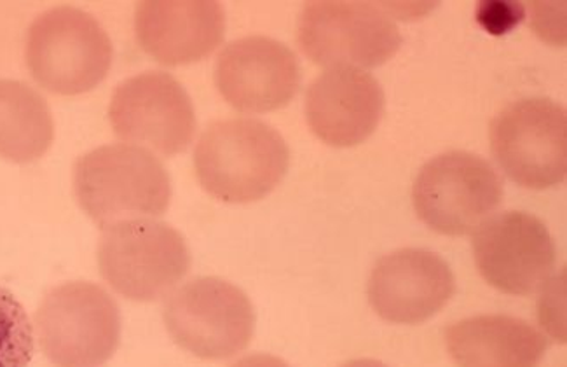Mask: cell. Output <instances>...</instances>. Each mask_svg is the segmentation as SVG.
Here are the masks:
<instances>
[{
	"label": "cell",
	"mask_w": 567,
	"mask_h": 367,
	"mask_svg": "<svg viewBox=\"0 0 567 367\" xmlns=\"http://www.w3.org/2000/svg\"><path fill=\"white\" fill-rule=\"evenodd\" d=\"M163 318L178 347L206 360L230 359L245 350L257 324L250 297L217 277L182 285L166 302Z\"/></svg>",
	"instance_id": "obj_8"
},
{
	"label": "cell",
	"mask_w": 567,
	"mask_h": 367,
	"mask_svg": "<svg viewBox=\"0 0 567 367\" xmlns=\"http://www.w3.org/2000/svg\"><path fill=\"white\" fill-rule=\"evenodd\" d=\"M299 60L284 42L262 35L238 39L215 63V84L230 108L248 114L278 111L300 88Z\"/></svg>",
	"instance_id": "obj_12"
},
{
	"label": "cell",
	"mask_w": 567,
	"mask_h": 367,
	"mask_svg": "<svg viewBox=\"0 0 567 367\" xmlns=\"http://www.w3.org/2000/svg\"><path fill=\"white\" fill-rule=\"evenodd\" d=\"M230 367H290L285 360L278 359L275 355L251 354L243 357Z\"/></svg>",
	"instance_id": "obj_21"
},
{
	"label": "cell",
	"mask_w": 567,
	"mask_h": 367,
	"mask_svg": "<svg viewBox=\"0 0 567 367\" xmlns=\"http://www.w3.org/2000/svg\"><path fill=\"white\" fill-rule=\"evenodd\" d=\"M300 50L327 69H375L399 53L403 39L395 21L369 2L318 0L297 23Z\"/></svg>",
	"instance_id": "obj_6"
},
{
	"label": "cell",
	"mask_w": 567,
	"mask_h": 367,
	"mask_svg": "<svg viewBox=\"0 0 567 367\" xmlns=\"http://www.w3.org/2000/svg\"><path fill=\"white\" fill-rule=\"evenodd\" d=\"M53 139V116L41 93L20 81L0 79V157L35 162Z\"/></svg>",
	"instance_id": "obj_17"
},
{
	"label": "cell",
	"mask_w": 567,
	"mask_h": 367,
	"mask_svg": "<svg viewBox=\"0 0 567 367\" xmlns=\"http://www.w3.org/2000/svg\"><path fill=\"white\" fill-rule=\"evenodd\" d=\"M290 166V149L278 130L250 118L215 121L199 136L194 170L218 202H260L280 186Z\"/></svg>",
	"instance_id": "obj_1"
},
{
	"label": "cell",
	"mask_w": 567,
	"mask_h": 367,
	"mask_svg": "<svg viewBox=\"0 0 567 367\" xmlns=\"http://www.w3.org/2000/svg\"><path fill=\"white\" fill-rule=\"evenodd\" d=\"M115 135L163 156L184 153L196 133V112L185 88L161 71L142 72L115 88L109 108Z\"/></svg>",
	"instance_id": "obj_10"
},
{
	"label": "cell",
	"mask_w": 567,
	"mask_h": 367,
	"mask_svg": "<svg viewBox=\"0 0 567 367\" xmlns=\"http://www.w3.org/2000/svg\"><path fill=\"white\" fill-rule=\"evenodd\" d=\"M535 30L543 39L551 42L555 38V44L564 42V17L559 20V8L550 4H539L535 9Z\"/></svg>",
	"instance_id": "obj_20"
},
{
	"label": "cell",
	"mask_w": 567,
	"mask_h": 367,
	"mask_svg": "<svg viewBox=\"0 0 567 367\" xmlns=\"http://www.w3.org/2000/svg\"><path fill=\"white\" fill-rule=\"evenodd\" d=\"M30 74L44 90L74 96L95 90L111 71V38L91 14L54 8L33 20L27 33Z\"/></svg>",
	"instance_id": "obj_3"
},
{
	"label": "cell",
	"mask_w": 567,
	"mask_h": 367,
	"mask_svg": "<svg viewBox=\"0 0 567 367\" xmlns=\"http://www.w3.org/2000/svg\"><path fill=\"white\" fill-rule=\"evenodd\" d=\"M33 357V327L14 294L0 287V367H27Z\"/></svg>",
	"instance_id": "obj_18"
},
{
	"label": "cell",
	"mask_w": 567,
	"mask_h": 367,
	"mask_svg": "<svg viewBox=\"0 0 567 367\" xmlns=\"http://www.w3.org/2000/svg\"><path fill=\"white\" fill-rule=\"evenodd\" d=\"M305 112L309 129L321 142L354 147L383 120V86L360 69H329L306 91Z\"/></svg>",
	"instance_id": "obj_14"
},
{
	"label": "cell",
	"mask_w": 567,
	"mask_h": 367,
	"mask_svg": "<svg viewBox=\"0 0 567 367\" xmlns=\"http://www.w3.org/2000/svg\"><path fill=\"white\" fill-rule=\"evenodd\" d=\"M456 293L451 266L426 248H402L375 263L369 302L386 323L415 326L435 317Z\"/></svg>",
	"instance_id": "obj_13"
},
{
	"label": "cell",
	"mask_w": 567,
	"mask_h": 367,
	"mask_svg": "<svg viewBox=\"0 0 567 367\" xmlns=\"http://www.w3.org/2000/svg\"><path fill=\"white\" fill-rule=\"evenodd\" d=\"M491 149L497 165L518 186H559L567 174L566 108L545 96L506 105L491 123Z\"/></svg>",
	"instance_id": "obj_9"
},
{
	"label": "cell",
	"mask_w": 567,
	"mask_h": 367,
	"mask_svg": "<svg viewBox=\"0 0 567 367\" xmlns=\"http://www.w3.org/2000/svg\"><path fill=\"white\" fill-rule=\"evenodd\" d=\"M135 33L156 62L190 65L224 41L226 13L214 0H148L136 8Z\"/></svg>",
	"instance_id": "obj_15"
},
{
	"label": "cell",
	"mask_w": 567,
	"mask_h": 367,
	"mask_svg": "<svg viewBox=\"0 0 567 367\" xmlns=\"http://www.w3.org/2000/svg\"><path fill=\"white\" fill-rule=\"evenodd\" d=\"M412 202L417 217L433 232L470 235L502 205V179L484 157L451 151L433 157L420 170Z\"/></svg>",
	"instance_id": "obj_7"
},
{
	"label": "cell",
	"mask_w": 567,
	"mask_h": 367,
	"mask_svg": "<svg viewBox=\"0 0 567 367\" xmlns=\"http://www.w3.org/2000/svg\"><path fill=\"white\" fill-rule=\"evenodd\" d=\"M445 345L460 367H538L548 350L547 336L511 315L460 320L445 330Z\"/></svg>",
	"instance_id": "obj_16"
},
{
	"label": "cell",
	"mask_w": 567,
	"mask_h": 367,
	"mask_svg": "<svg viewBox=\"0 0 567 367\" xmlns=\"http://www.w3.org/2000/svg\"><path fill=\"white\" fill-rule=\"evenodd\" d=\"M473 257L487 284L511 296H530L547 284L557 261L548 227L536 215L508 211L473 236Z\"/></svg>",
	"instance_id": "obj_11"
},
{
	"label": "cell",
	"mask_w": 567,
	"mask_h": 367,
	"mask_svg": "<svg viewBox=\"0 0 567 367\" xmlns=\"http://www.w3.org/2000/svg\"><path fill=\"white\" fill-rule=\"evenodd\" d=\"M526 17V9L514 0H487L477 8V21L493 35H505Z\"/></svg>",
	"instance_id": "obj_19"
},
{
	"label": "cell",
	"mask_w": 567,
	"mask_h": 367,
	"mask_svg": "<svg viewBox=\"0 0 567 367\" xmlns=\"http://www.w3.org/2000/svg\"><path fill=\"white\" fill-rule=\"evenodd\" d=\"M35 327L42 351L56 367H102L120 347V308L91 282H66L45 294Z\"/></svg>",
	"instance_id": "obj_4"
},
{
	"label": "cell",
	"mask_w": 567,
	"mask_h": 367,
	"mask_svg": "<svg viewBox=\"0 0 567 367\" xmlns=\"http://www.w3.org/2000/svg\"><path fill=\"white\" fill-rule=\"evenodd\" d=\"M341 367H388L386 364L379 363L374 359H357L351 363L342 364Z\"/></svg>",
	"instance_id": "obj_22"
},
{
	"label": "cell",
	"mask_w": 567,
	"mask_h": 367,
	"mask_svg": "<svg viewBox=\"0 0 567 367\" xmlns=\"http://www.w3.org/2000/svg\"><path fill=\"white\" fill-rule=\"evenodd\" d=\"M103 281L132 302H156L187 275L190 252L184 236L154 220H130L103 232L99 244Z\"/></svg>",
	"instance_id": "obj_5"
},
{
	"label": "cell",
	"mask_w": 567,
	"mask_h": 367,
	"mask_svg": "<svg viewBox=\"0 0 567 367\" xmlns=\"http://www.w3.org/2000/svg\"><path fill=\"white\" fill-rule=\"evenodd\" d=\"M74 191L81 208L102 230L123 221L153 220L172 202L168 170L138 145H102L79 157Z\"/></svg>",
	"instance_id": "obj_2"
}]
</instances>
